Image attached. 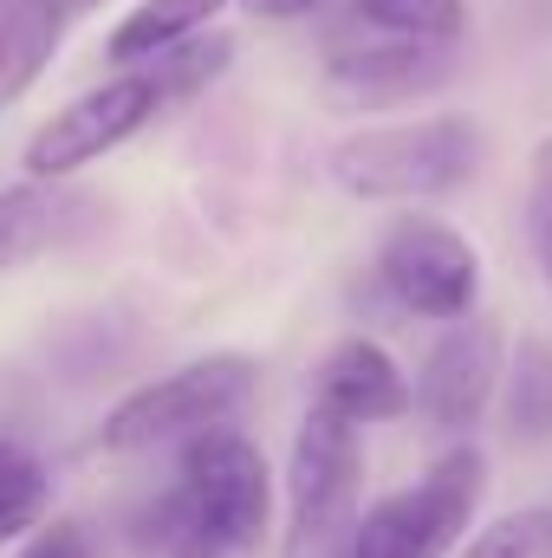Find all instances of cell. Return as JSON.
<instances>
[{
    "label": "cell",
    "instance_id": "1",
    "mask_svg": "<svg viewBox=\"0 0 552 558\" xmlns=\"http://www.w3.org/2000/svg\"><path fill=\"white\" fill-rule=\"evenodd\" d=\"M488 143L475 118H422V124H364L325 149V175L358 202H429L475 182Z\"/></svg>",
    "mask_w": 552,
    "mask_h": 558
},
{
    "label": "cell",
    "instance_id": "2",
    "mask_svg": "<svg viewBox=\"0 0 552 558\" xmlns=\"http://www.w3.org/2000/svg\"><path fill=\"white\" fill-rule=\"evenodd\" d=\"M176 487H182V507H189L182 558H235L267 539L274 474H267V454L235 422H215V428L182 441Z\"/></svg>",
    "mask_w": 552,
    "mask_h": 558
},
{
    "label": "cell",
    "instance_id": "3",
    "mask_svg": "<svg viewBox=\"0 0 552 558\" xmlns=\"http://www.w3.org/2000/svg\"><path fill=\"white\" fill-rule=\"evenodd\" d=\"M254 384H261V364L241 357V351H215V357H195L156 384L131 390L105 428L98 441L111 454H143V448H163V441H189L215 422H235L248 403H254Z\"/></svg>",
    "mask_w": 552,
    "mask_h": 558
},
{
    "label": "cell",
    "instance_id": "4",
    "mask_svg": "<svg viewBox=\"0 0 552 558\" xmlns=\"http://www.w3.org/2000/svg\"><path fill=\"white\" fill-rule=\"evenodd\" d=\"M481 487H488L481 448H468V441L442 448L416 487L377 500L364 520H351L345 553L351 558H448L461 546L475 507H481Z\"/></svg>",
    "mask_w": 552,
    "mask_h": 558
},
{
    "label": "cell",
    "instance_id": "5",
    "mask_svg": "<svg viewBox=\"0 0 552 558\" xmlns=\"http://www.w3.org/2000/svg\"><path fill=\"white\" fill-rule=\"evenodd\" d=\"M358 487H364V435H358V422L312 403L299 435H292V461H286V553L312 558V553H332L338 539H351Z\"/></svg>",
    "mask_w": 552,
    "mask_h": 558
},
{
    "label": "cell",
    "instance_id": "6",
    "mask_svg": "<svg viewBox=\"0 0 552 558\" xmlns=\"http://www.w3.org/2000/svg\"><path fill=\"white\" fill-rule=\"evenodd\" d=\"M169 105L156 92V78L143 65H118V78L92 85L85 98H72L65 111H52L26 149H20V169L26 175H79L92 162H105L118 143H131L143 124H156Z\"/></svg>",
    "mask_w": 552,
    "mask_h": 558
},
{
    "label": "cell",
    "instance_id": "7",
    "mask_svg": "<svg viewBox=\"0 0 552 558\" xmlns=\"http://www.w3.org/2000/svg\"><path fill=\"white\" fill-rule=\"evenodd\" d=\"M377 279L384 292L416 312V318H461L475 312V292H481V254L468 234H455L448 221L435 215H397L377 241Z\"/></svg>",
    "mask_w": 552,
    "mask_h": 558
},
{
    "label": "cell",
    "instance_id": "8",
    "mask_svg": "<svg viewBox=\"0 0 552 558\" xmlns=\"http://www.w3.org/2000/svg\"><path fill=\"white\" fill-rule=\"evenodd\" d=\"M455 78V46L448 39H404L384 33L371 46L332 52L325 59V105L332 111H391L442 92Z\"/></svg>",
    "mask_w": 552,
    "mask_h": 558
},
{
    "label": "cell",
    "instance_id": "9",
    "mask_svg": "<svg viewBox=\"0 0 552 558\" xmlns=\"http://www.w3.org/2000/svg\"><path fill=\"white\" fill-rule=\"evenodd\" d=\"M410 390L435 428H448V435L475 428V422L488 416L494 390H501V325L494 318H475V312L448 318V331L422 357Z\"/></svg>",
    "mask_w": 552,
    "mask_h": 558
},
{
    "label": "cell",
    "instance_id": "10",
    "mask_svg": "<svg viewBox=\"0 0 552 558\" xmlns=\"http://www.w3.org/2000/svg\"><path fill=\"white\" fill-rule=\"evenodd\" d=\"M105 221V208L72 189V175H26L0 189V274H20L72 241H85Z\"/></svg>",
    "mask_w": 552,
    "mask_h": 558
},
{
    "label": "cell",
    "instance_id": "11",
    "mask_svg": "<svg viewBox=\"0 0 552 558\" xmlns=\"http://www.w3.org/2000/svg\"><path fill=\"white\" fill-rule=\"evenodd\" d=\"M312 403L338 410V416L358 422V428H377V422L410 416L416 390L377 338H345V344L325 351V364L312 377Z\"/></svg>",
    "mask_w": 552,
    "mask_h": 558
},
{
    "label": "cell",
    "instance_id": "12",
    "mask_svg": "<svg viewBox=\"0 0 552 558\" xmlns=\"http://www.w3.org/2000/svg\"><path fill=\"white\" fill-rule=\"evenodd\" d=\"M79 13H85L79 0H7V13H0V111H13L39 85V72L52 65V52L65 46Z\"/></svg>",
    "mask_w": 552,
    "mask_h": 558
},
{
    "label": "cell",
    "instance_id": "13",
    "mask_svg": "<svg viewBox=\"0 0 552 558\" xmlns=\"http://www.w3.org/2000/svg\"><path fill=\"white\" fill-rule=\"evenodd\" d=\"M221 7L228 0H143L131 7L118 26H111V65H143L149 52H163V46H176V39H189L195 26H208V20H221Z\"/></svg>",
    "mask_w": 552,
    "mask_h": 558
},
{
    "label": "cell",
    "instance_id": "14",
    "mask_svg": "<svg viewBox=\"0 0 552 558\" xmlns=\"http://www.w3.org/2000/svg\"><path fill=\"white\" fill-rule=\"evenodd\" d=\"M228 59H235V39H228V33H208V26H195L189 39H176V46L149 52V59H143V72L156 78L163 105H182V98L208 92V85L228 72Z\"/></svg>",
    "mask_w": 552,
    "mask_h": 558
},
{
    "label": "cell",
    "instance_id": "15",
    "mask_svg": "<svg viewBox=\"0 0 552 558\" xmlns=\"http://www.w3.org/2000/svg\"><path fill=\"white\" fill-rule=\"evenodd\" d=\"M501 390H507L514 441H552V344L547 338H520Z\"/></svg>",
    "mask_w": 552,
    "mask_h": 558
},
{
    "label": "cell",
    "instance_id": "16",
    "mask_svg": "<svg viewBox=\"0 0 552 558\" xmlns=\"http://www.w3.org/2000/svg\"><path fill=\"white\" fill-rule=\"evenodd\" d=\"M364 26L404 33V39H461L468 33V0H351Z\"/></svg>",
    "mask_w": 552,
    "mask_h": 558
},
{
    "label": "cell",
    "instance_id": "17",
    "mask_svg": "<svg viewBox=\"0 0 552 558\" xmlns=\"http://www.w3.org/2000/svg\"><path fill=\"white\" fill-rule=\"evenodd\" d=\"M46 468L20 448V441H0V539H20L46 520Z\"/></svg>",
    "mask_w": 552,
    "mask_h": 558
},
{
    "label": "cell",
    "instance_id": "18",
    "mask_svg": "<svg viewBox=\"0 0 552 558\" xmlns=\"http://www.w3.org/2000/svg\"><path fill=\"white\" fill-rule=\"evenodd\" d=\"M461 558H552V507H514L501 520H488Z\"/></svg>",
    "mask_w": 552,
    "mask_h": 558
},
{
    "label": "cell",
    "instance_id": "19",
    "mask_svg": "<svg viewBox=\"0 0 552 558\" xmlns=\"http://www.w3.org/2000/svg\"><path fill=\"white\" fill-rule=\"evenodd\" d=\"M527 241H533L540 279L552 286V137L540 143L533 162H527Z\"/></svg>",
    "mask_w": 552,
    "mask_h": 558
},
{
    "label": "cell",
    "instance_id": "20",
    "mask_svg": "<svg viewBox=\"0 0 552 558\" xmlns=\"http://www.w3.org/2000/svg\"><path fill=\"white\" fill-rule=\"evenodd\" d=\"M20 558H92V539L79 520H39L33 539L20 546Z\"/></svg>",
    "mask_w": 552,
    "mask_h": 558
},
{
    "label": "cell",
    "instance_id": "21",
    "mask_svg": "<svg viewBox=\"0 0 552 558\" xmlns=\"http://www.w3.org/2000/svg\"><path fill=\"white\" fill-rule=\"evenodd\" d=\"M254 20H305V13H319L325 0H241Z\"/></svg>",
    "mask_w": 552,
    "mask_h": 558
},
{
    "label": "cell",
    "instance_id": "22",
    "mask_svg": "<svg viewBox=\"0 0 552 558\" xmlns=\"http://www.w3.org/2000/svg\"><path fill=\"white\" fill-rule=\"evenodd\" d=\"M312 558H351V553H338V546H332V553H312Z\"/></svg>",
    "mask_w": 552,
    "mask_h": 558
},
{
    "label": "cell",
    "instance_id": "23",
    "mask_svg": "<svg viewBox=\"0 0 552 558\" xmlns=\"http://www.w3.org/2000/svg\"><path fill=\"white\" fill-rule=\"evenodd\" d=\"M79 7H98V0H79Z\"/></svg>",
    "mask_w": 552,
    "mask_h": 558
}]
</instances>
